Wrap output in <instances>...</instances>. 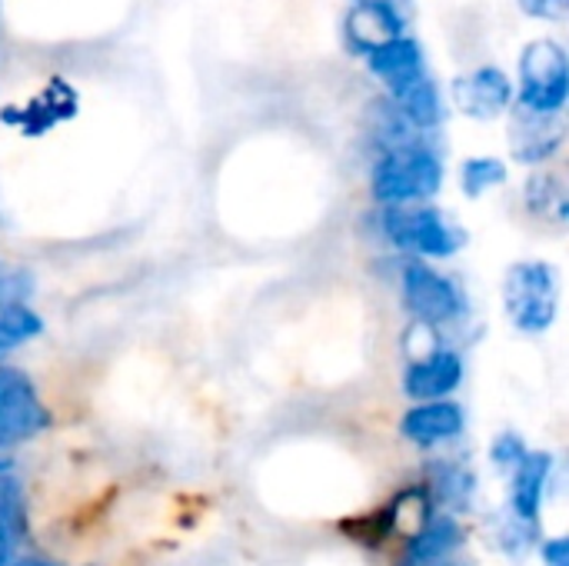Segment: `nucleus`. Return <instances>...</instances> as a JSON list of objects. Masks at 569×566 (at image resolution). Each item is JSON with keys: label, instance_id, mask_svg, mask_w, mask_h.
Segmentation results:
<instances>
[{"label": "nucleus", "instance_id": "nucleus-1", "mask_svg": "<svg viewBox=\"0 0 569 566\" xmlns=\"http://www.w3.org/2000/svg\"><path fill=\"white\" fill-rule=\"evenodd\" d=\"M373 197L387 207H413L430 200L443 187V163L427 143H400L377 157L370 177Z\"/></svg>", "mask_w": 569, "mask_h": 566}, {"label": "nucleus", "instance_id": "nucleus-2", "mask_svg": "<svg viewBox=\"0 0 569 566\" xmlns=\"http://www.w3.org/2000/svg\"><path fill=\"white\" fill-rule=\"evenodd\" d=\"M503 307L520 334H547L560 310V277L553 264L520 260L507 270Z\"/></svg>", "mask_w": 569, "mask_h": 566}, {"label": "nucleus", "instance_id": "nucleus-3", "mask_svg": "<svg viewBox=\"0 0 569 566\" xmlns=\"http://www.w3.org/2000/svg\"><path fill=\"white\" fill-rule=\"evenodd\" d=\"M569 97V57L553 37L530 40L520 50V110L560 117Z\"/></svg>", "mask_w": 569, "mask_h": 566}, {"label": "nucleus", "instance_id": "nucleus-4", "mask_svg": "<svg viewBox=\"0 0 569 566\" xmlns=\"http://www.w3.org/2000/svg\"><path fill=\"white\" fill-rule=\"evenodd\" d=\"M383 230L400 250L433 260L453 257L463 247V230L433 207H387Z\"/></svg>", "mask_w": 569, "mask_h": 566}, {"label": "nucleus", "instance_id": "nucleus-5", "mask_svg": "<svg viewBox=\"0 0 569 566\" xmlns=\"http://www.w3.org/2000/svg\"><path fill=\"white\" fill-rule=\"evenodd\" d=\"M43 430H50V410L33 380L17 367H0V450L20 447Z\"/></svg>", "mask_w": 569, "mask_h": 566}, {"label": "nucleus", "instance_id": "nucleus-6", "mask_svg": "<svg viewBox=\"0 0 569 566\" xmlns=\"http://www.w3.org/2000/svg\"><path fill=\"white\" fill-rule=\"evenodd\" d=\"M403 304L407 310L437 327V324H453L463 314V294L457 290V284L450 277H443L440 270L427 267V264H407L403 267Z\"/></svg>", "mask_w": 569, "mask_h": 566}, {"label": "nucleus", "instance_id": "nucleus-7", "mask_svg": "<svg viewBox=\"0 0 569 566\" xmlns=\"http://www.w3.org/2000/svg\"><path fill=\"white\" fill-rule=\"evenodd\" d=\"M453 103L470 120H497L513 107V80L500 67H477L453 80Z\"/></svg>", "mask_w": 569, "mask_h": 566}, {"label": "nucleus", "instance_id": "nucleus-8", "mask_svg": "<svg viewBox=\"0 0 569 566\" xmlns=\"http://www.w3.org/2000/svg\"><path fill=\"white\" fill-rule=\"evenodd\" d=\"M407 33V20L393 7V0H360L343 17V40L353 53L370 57L390 40Z\"/></svg>", "mask_w": 569, "mask_h": 566}, {"label": "nucleus", "instance_id": "nucleus-9", "mask_svg": "<svg viewBox=\"0 0 569 566\" xmlns=\"http://www.w3.org/2000/svg\"><path fill=\"white\" fill-rule=\"evenodd\" d=\"M463 384V360L453 350H433L423 360L410 364L403 374V394L410 400H447Z\"/></svg>", "mask_w": 569, "mask_h": 566}, {"label": "nucleus", "instance_id": "nucleus-10", "mask_svg": "<svg viewBox=\"0 0 569 566\" xmlns=\"http://www.w3.org/2000/svg\"><path fill=\"white\" fill-rule=\"evenodd\" d=\"M463 410L453 400H433V404H420L413 410L403 414L400 420V434L403 440L417 444V447H440L450 444L463 434Z\"/></svg>", "mask_w": 569, "mask_h": 566}, {"label": "nucleus", "instance_id": "nucleus-11", "mask_svg": "<svg viewBox=\"0 0 569 566\" xmlns=\"http://www.w3.org/2000/svg\"><path fill=\"white\" fill-rule=\"evenodd\" d=\"M390 107L413 130H433L443 120V97H440V87L430 77V70L410 77L400 87H393L390 90Z\"/></svg>", "mask_w": 569, "mask_h": 566}, {"label": "nucleus", "instance_id": "nucleus-12", "mask_svg": "<svg viewBox=\"0 0 569 566\" xmlns=\"http://www.w3.org/2000/svg\"><path fill=\"white\" fill-rule=\"evenodd\" d=\"M510 147L520 163H547L563 147V123L560 117H540L517 110L510 127Z\"/></svg>", "mask_w": 569, "mask_h": 566}, {"label": "nucleus", "instance_id": "nucleus-13", "mask_svg": "<svg viewBox=\"0 0 569 566\" xmlns=\"http://www.w3.org/2000/svg\"><path fill=\"white\" fill-rule=\"evenodd\" d=\"M550 474H553V457L550 454H533L530 450L520 460V467L513 470V480H510V514L517 520L537 524L543 497H547Z\"/></svg>", "mask_w": 569, "mask_h": 566}, {"label": "nucleus", "instance_id": "nucleus-14", "mask_svg": "<svg viewBox=\"0 0 569 566\" xmlns=\"http://www.w3.org/2000/svg\"><path fill=\"white\" fill-rule=\"evenodd\" d=\"M460 540H463V530L453 517H447V514L430 517L410 537V547H407L400 566H440L443 560H450V554L460 547Z\"/></svg>", "mask_w": 569, "mask_h": 566}, {"label": "nucleus", "instance_id": "nucleus-15", "mask_svg": "<svg viewBox=\"0 0 569 566\" xmlns=\"http://www.w3.org/2000/svg\"><path fill=\"white\" fill-rule=\"evenodd\" d=\"M363 60H367L370 73H373L380 83H387V90H393V87H400V83H407L410 77H417V73L427 70L423 47H420L413 37H407V33L397 37V40H390L387 47L373 50V53L363 57Z\"/></svg>", "mask_w": 569, "mask_h": 566}, {"label": "nucleus", "instance_id": "nucleus-16", "mask_svg": "<svg viewBox=\"0 0 569 566\" xmlns=\"http://www.w3.org/2000/svg\"><path fill=\"white\" fill-rule=\"evenodd\" d=\"M0 540L13 550L27 540V497L13 474L0 477Z\"/></svg>", "mask_w": 569, "mask_h": 566}, {"label": "nucleus", "instance_id": "nucleus-17", "mask_svg": "<svg viewBox=\"0 0 569 566\" xmlns=\"http://www.w3.org/2000/svg\"><path fill=\"white\" fill-rule=\"evenodd\" d=\"M433 497L450 510H467L473 500V474L460 464H433Z\"/></svg>", "mask_w": 569, "mask_h": 566}, {"label": "nucleus", "instance_id": "nucleus-18", "mask_svg": "<svg viewBox=\"0 0 569 566\" xmlns=\"http://www.w3.org/2000/svg\"><path fill=\"white\" fill-rule=\"evenodd\" d=\"M43 334V320L23 304L0 307V354H10Z\"/></svg>", "mask_w": 569, "mask_h": 566}, {"label": "nucleus", "instance_id": "nucleus-19", "mask_svg": "<svg viewBox=\"0 0 569 566\" xmlns=\"http://www.w3.org/2000/svg\"><path fill=\"white\" fill-rule=\"evenodd\" d=\"M527 203L537 217H557L560 224L567 220V190L557 173H533L527 183Z\"/></svg>", "mask_w": 569, "mask_h": 566}, {"label": "nucleus", "instance_id": "nucleus-20", "mask_svg": "<svg viewBox=\"0 0 569 566\" xmlns=\"http://www.w3.org/2000/svg\"><path fill=\"white\" fill-rule=\"evenodd\" d=\"M503 183H507V163L500 157H467L460 167V187L473 200Z\"/></svg>", "mask_w": 569, "mask_h": 566}, {"label": "nucleus", "instance_id": "nucleus-21", "mask_svg": "<svg viewBox=\"0 0 569 566\" xmlns=\"http://www.w3.org/2000/svg\"><path fill=\"white\" fill-rule=\"evenodd\" d=\"M527 454H530V450H527L523 437H517L513 430L500 434V437L493 440V447H490V457H493V464H497L500 470H510V474L520 467V460H523Z\"/></svg>", "mask_w": 569, "mask_h": 566}, {"label": "nucleus", "instance_id": "nucleus-22", "mask_svg": "<svg viewBox=\"0 0 569 566\" xmlns=\"http://www.w3.org/2000/svg\"><path fill=\"white\" fill-rule=\"evenodd\" d=\"M530 540H533V524L517 520V517L510 514V524H503V530H500V544H503V550H507L510 557H520V554L530 547Z\"/></svg>", "mask_w": 569, "mask_h": 566}, {"label": "nucleus", "instance_id": "nucleus-23", "mask_svg": "<svg viewBox=\"0 0 569 566\" xmlns=\"http://www.w3.org/2000/svg\"><path fill=\"white\" fill-rule=\"evenodd\" d=\"M517 3L533 20H560L569 7V0H517Z\"/></svg>", "mask_w": 569, "mask_h": 566}, {"label": "nucleus", "instance_id": "nucleus-24", "mask_svg": "<svg viewBox=\"0 0 569 566\" xmlns=\"http://www.w3.org/2000/svg\"><path fill=\"white\" fill-rule=\"evenodd\" d=\"M540 557L547 566H569V544L567 537H553L540 547Z\"/></svg>", "mask_w": 569, "mask_h": 566}, {"label": "nucleus", "instance_id": "nucleus-25", "mask_svg": "<svg viewBox=\"0 0 569 566\" xmlns=\"http://www.w3.org/2000/svg\"><path fill=\"white\" fill-rule=\"evenodd\" d=\"M3 474H13V457H10V450H0V477Z\"/></svg>", "mask_w": 569, "mask_h": 566}, {"label": "nucleus", "instance_id": "nucleus-26", "mask_svg": "<svg viewBox=\"0 0 569 566\" xmlns=\"http://www.w3.org/2000/svg\"><path fill=\"white\" fill-rule=\"evenodd\" d=\"M0 566H13V547L0 540Z\"/></svg>", "mask_w": 569, "mask_h": 566}, {"label": "nucleus", "instance_id": "nucleus-27", "mask_svg": "<svg viewBox=\"0 0 569 566\" xmlns=\"http://www.w3.org/2000/svg\"><path fill=\"white\" fill-rule=\"evenodd\" d=\"M440 566H470V564H453V560H443Z\"/></svg>", "mask_w": 569, "mask_h": 566}, {"label": "nucleus", "instance_id": "nucleus-28", "mask_svg": "<svg viewBox=\"0 0 569 566\" xmlns=\"http://www.w3.org/2000/svg\"><path fill=\"white\" fill-rule=\"evenodd\" d=\"M353 3H360V0H353Z\"/></svg>", "mask_w": 569, "mask_h": 566}]
</instances>
